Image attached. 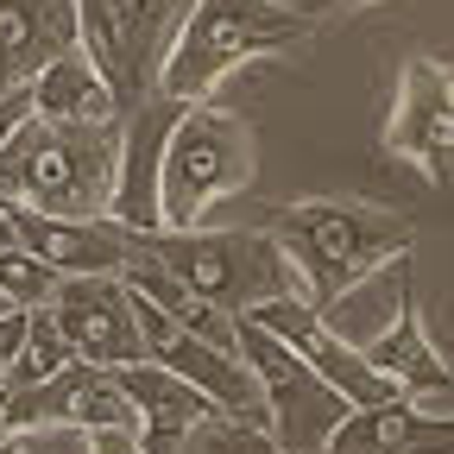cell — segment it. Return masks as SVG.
I'll return each instance as SVG.
<instances>
[{
    "instance_id": "cell-11",
    "label": "cell",
    "mask_w": 454,
    "mask_h": 454,
    "mask_svg": "<svg viewBox=\"0 0 454 454\" xmlns=\"http://www.w3.org/2000/svg\"><path fill=\"white\" fill-rule=\"evenodd\" d=\"M133 316H139V334H145V360L170 366L177 379H190L208 404L221 417H247V423H265V404H259V379L240 354H227V348H208L202 334L177 328L158 303L133 297Z\"/></svg>"
},
{
    "instance_id": "cell-18",
    "label": "cell",
    "mask_w": 454,
    "mask_h": 454,
    "mask_svg": "<svg viewBox=\"0 0 454 454\" xmlns=\"http://www.w3.org/2000/svg\"><path fill=\"white\" fill-rule=\"evenodd\" d=\"M76 51V0H0V95Z\"/></svg>"
},
{
    "instance_id": "cell-8",
    "label": "cell",
    "mask_w": 454,
    "mask_h": 454,
    "mask_svg": "<svg viewBox=\"0 0 454 454\" xmlns=\"http://www.w3.org/2000/svg\"><path fill=\"white\" fill-rule=\"evenodd\" d=\"M51 322L64 328L70 354L89 366H133L145 360V334L133 316V291L121 271H82V278H57L51 291Z\"/></svg>"
},
{
    "instance_id": "cell-5",
    "label": "cell",
    "mask_w": 454,
    "mask_h": 454,
    "mask_svg": "<svg viewBox=\"0 0 454 454\" xmlns=\"http://www.w3.org/2000/svg\"><path fill=\"white\" fill-rule=\"evenodd\" d=\"M259 170V145L240 114L215 101H184L164 139L158 170V227H202L215 202L240 196Z\"/></svg>"
},
{
    "instance_id": "cell-24",
    "label": "cell",
    "mask_w": 454,
    "mask_h": 454,
    "mask_svg": "<svg viewBox=\"0 0 454 454\" xmlns=\"http://www.w3.org/2000/svg\"><path fill=\"white\" fill-rule=\"evenodd\" d=\"M20 334H26V309H7V316H0V391H7V379H13Z\"/></svg>"
},
{
    "instance_id": "cell-27",
    "label": "cell",
    "mask_w": 454,
    "mask_h": 454,
    "mask_svg": "<svg viewBox=\"0 0 454 454\" xmlns=\"http://www.w3.org/2000/svg\"><path fill=\"white\" fill-rule=\"evenodd\" d=\"M271 7H284V13H297V20H309V26H316L322 13H334L328 0H271Z\"/></svg>"
},
{
    "instance_id": "cell-17",
    "label": "cell",
    "mask_w": 454,
    "mask_h": 454,
    "mask_svg": "<svg viewBox=\"0 0 454 454\" xmlns=\"http://www.w3.org/2000/svg\"><path fill=\"white\" fill-rule=\"evenodd\" d=\"M322 454H454V417H435L411 397L360 404L334 423Z\"/></svg>"
},
{
    "instance_id": "cell-7",
    "label": "cell",
    "mask_w": 454,
    "mask_h": 454,
    "mask_svg": "<svg viewBox=\"0 0 454 454\" xmlns=\"http://www.w3.org/2000/svg\"><path fill=\"white\" fill-rule=\"evenodd\" d=\"M234 354L253 366L259 379V404H265V435L284 448V454H322L334 423L348 417L354 404L340 397L322 372H309L284 340H271L259 322L234 316Z\"/></svg>"
},
{
    "instance_id": "cell-31",
    "label": "cell",
    "mask_w": 454,
    "mask_h": 454,
    "mask_svg": "<svg viewBox=\"0 0 454 454\" xmlns=\"http://www.w3.org/2000/svg\"><path fill=\"white\" fill-rule=\"evenodd\" d=\"M7 309H13V303H7V297H0V316H7Z\"/></svg>"
},
{
    "instance_id": "cell-30",
    "label": "cell",
    "mask_w": 454,
    "mask_h": 454,
    "mask_svg": "<svg viewBox=\"0 0 454 454\" xmlns=\"http://www.w3.org/2000/svg\"><path fill=\"white\" fill-rule=\"evenodd\" d=\"M0 454H20V448H13V442H7V435H0Z\"/></svg>"
},
{
    "instance_id": "cell-14",
    "label": "cell",
    "mask_w": 454,
    "mask_h": 454,
    "mask_svg": "<svg viewBox=\"0 0 454 454\" xmlns=\"http://www.w3.org/2000/svg\"><path fill=\"white\" fill-rule=\"evenodd\" d=\"M177 107L184 101H170V95H145L139 107L121 114V164H114L107 215L121 227H133V234H152L158 227V170H164V139H170Z\"/></svg>"
},
{
    "instance_id": "cell-19",
    "label": "cell",
    "mask_w": 454,
    "mask_h": 454,
    "mask_svg": "<svg viewBox=\"0 0 454 454\" xmlns=\"http://www.w3.org/2000/svg\"><path fill=\"white\" fill-rule=\"evenodd\" d=\"M32 89V114L38 121H76V127H95V121H121V107H114V89L101 82V70L76 51L51 57V64L26 82Z\"/></svg>"
},
{
    "instance_id": "cell-2",
    "label": "cell",
    "mask_w": 454,
    "mask_h": 454,
    "mask_svg": "<svg viewBox=\"0 0 454 454\" xmlns=\"http://www.w3.org/2000/svg\"><path fill=\"white\" fill-rule=\"evenodd\" d=\"M114 164H121V121H32L0 145V202H26L44 215H107Z\"/></svg>"
},
{
    "instance_id": "cell-22",
    "label": "cell",
    "mask_w": 454,
    "mask_h": 454,
    "mask_svg": "<svg viewBox=\"0 0 454 454\" xmlns=\"http://www.w3.org/2000/svg\"><path fill=\"white\" fill-rule=\"evenodd\" d=\"M196 435H202V454H284L265 435V423H247V417H208Z\"/></svg>"
},
{
    "instance_id": "cell-9",
    "label": "cell",
    "mask_w": 454,
    "mask_h": 454,
    "mask_svg": "<svg viewBox=\"0 0 454 454\" xmlns=\"http://www.w3.org/2000/svg\"><path fill=\"white\" fill-rule=\"evenodd\" d=\"M385 152L404 158L411 170H423L435 190H448V170H454V82H448L442 57H411V64L397 70Z\"/></svg>"
},
{
    "instance_id": "cell-28",
    "label": "cell",
    "mask_w": 454,
    "mask_h": 454,
    "mask_svg": "<svg viewBox=\"0 0 454 454\" xmlns=\"http://www.w3.org/2000/svg\"><path fill=\"white\" fill-rule=\"evenodd\" d=\"M7 247H20V240H13V215H7V202H0V253H7Z\"/></svg>"
},
{
    "instance_id": "cell-13",
    "label": "cell",
    "mask_w": 454,
    "mask_h": 454,
    "mask_svg": "<svg viewBox=\"0 0 454 454\" xmlns=\"http://www.w3.org/2000/svg\"><path fill=\"white\" fill-rule=\"evenodd\" d=\"M13 215V240L51 265L57 278H82V271H121L127 253H133V227H121L114 215H44V208H26V202H7Z\"/></svg>"
},
{
    "instance_id": "cell-15",
    "label": "cell",
    "mask_w": 454,
    "mask_h": 454,
    "mask_svg": "<svg viewBox=\"0 0 454 454\" xmlns=\"http://www.w3.org/2000/svg\"><path fill=\"white\" fill-rule=\"evenodd\" d=\"M114 379H121L127 404H133V442H139V454H177L208 417H221L190 379H177L158 360L114 366Z\"/></svg>"
},
{
    "instance_id": "cell-1",
    "label": "cell",
    "mask_w": 454,
    "mask_h": 454,
    "mask_svg": "<svg viewBox=\"0 0 454 454\" xmlns=\"http://www.w3.org/2000/svg\"><path fill=\"white\" fill-rule=\"evenodd\" d=\"M265 234L278 240V253L297 271V297L309 309H328L340 291H354L360 278H372L391 259H411L417 247V221L391 215L379 202H340V196H316V202H291L265 221Z\"/></svg>"
},
{
    "instance_id": "cell-10",
    "label": "cell",
    "mask_w": 454,
    "mask_h": 454,
    "mask_svg": "<svg viewBox=\"0 0 454 454\" xmlns=\"http://www.w3.org/2000/svg\"><path fill=\"white\" fill-rule=\"evenodd\" d=\"M38 423H70V429H133V404L114 366H89L70 360L64 372H51L38 385L0 391V435L13 429H38Z\"/></svg>"
},
{
    "instance_id": "cell-25",
    "label": "cell",
    "mask_w": 454,
    "mask_h": 454,
    "mask_svg": "<svg viewBox=\"0 0 454 454\" xmlns=\"http://www.w3.org/2000/svg\"><path fill=\"white\" fill-rule=\"evenodd\" d=\"M26 121H32V89H7L0 95V145H7Z\"/></svg>"
},
{
    "instance_id": "cell-16",
    "label": "cell",
    "mask_w": 454,
    "mask_h": 454,
    "mask_svg": "<svg viewBox=\"0 0 454 454\" xmlns=\"http://www.w3.org/2000/svg\"><path fill=\"white\" fill-rule=\"evenodd\" d=\"M366 366L397 391V397H411V404H423V411H435V417H454L448 404H454V391H448V360H442V348H435V334L423 328V309H417V297H404L397 303V316L366 340Z\"/></svg>"
},
{
    "instance_id": "cell-12",
    "label": "cell",
    "mask_w": 454,
    "mask_h": 454,
    "mask_svg": "<svg viewBox=\"0 0 454 454\" xmlns=\"http://www.w3.org/2000/svg\"><path fill=\"white\" fill-rule=\"evenodd\" d=\"M247 322H259L271 340H284V348H291L309 372H322L354 411H360V404H391V397H397V391L366 366V354L348 348V340H340V334H334L303 297H265V303L247 309Z\"/></svg>"
},
{
    "instance_id": "cell-29",
    "label": "cell",
    "mask_w": 454,
    "mask_h": 454,
    "mask_svg": "<svg viewBox=\"0 0 454 454\" xmlns=\"http://www.w3.org/2000/svg\"><path fill=\"white\" fill-rule=\"evenodd\" d=\"M328 7H379V0H328Z\"/></svg>"
},
{
    "instance_id": "cell-21",
    "label": "cell",
    "mask_w": 454,
    "mask_h": 454,
    "mask_svg": "<svg viewBox=\"0 0 454 454\" xmlns=\"http://www.w3.org/2000/svg\"><path fill=\"white\" fill-rule=\"evenodd\" d=\"M51 291H57V271L51 265H38L26 247L0 253V297H7L13 309H38V303H51Z\"/></svg>"
},
{
    "instance_id": "cell-6",
    "label": "cell",
    "mask_w": 454,
    "mask_h": 454,
    "mask_svg": "<svg viewBox=\"0 0 454 454\" xmlns=\"http://www.w3.org/2000/svg\"><path fill=\"white\" fill-rule=\"evenodd\" d=\"M184 13L190 0H76V44L114 89L121 114L158 95V70Z\"/></svg>"
},
{
    "instance_id": "cell-26",
    "label": "cell",
    "mask_w": 454,
    "mask_h": 454,
    "mask_svg": "<svg viewBox=\"0 0 454 454\" xmlns=\"http://www.w3.org/2000/svg\"><path fill=\"white\" fill-rule=\"evenodd\" d=\"M89 454H139L133 429H89Z\"/></svg>"
},
{
    "instance_id": "cell-20",
    "label": "cell",
    "mask_w": 454,
    "mask_h": 454,
    "mask_svg": "<svg viewBox=\"0 0 454 454\" xmlns=\"http://www.w3.org/2000/svg\"><path fill=\"white\" fill-rule=\"evenodd\" d=\"M70 360H76V354H70L64 328H57L51 309L38 303V309H26V334H20V354H13V379H7V391L38 385V379H51V372H64Z\"/></svg>"
},
{
    "instance_id": "cell-3",
    "label": "cell",
    "mask_w": 454,
    "mask_h": 454,
    "mask_svg": "<svg viewBox=\"0 0 454 454\" xmlns=\"http://www.w3.org/2000/svg\"><path fill=\"white\" fill-rule=\"evenodd\" d=\"M133 247L152 253L190 297L215 303L221 316H247L265 297H297V271L265 227H152V234H133Z\"/></svg>"
},
{
    "instance_id": "cell-23",
    "label": "cell",
    "mask_w": 454,
    "mask_h": 454,
    "mask_svg": "<svg viewBox=\"0 0 454 454\" xmlns=\"http://www.w3.org/2000/svg\"><path fill=\"white\" fill-rule=\"evenodd\" d=\"M20 454H89V429H70V423H38V429H13L7 435Z\"/></svg>"
},
{
    "instance_id": "cell-4",
    "label": "cell",
    "mask_w": 454,
    "mask_h": 454,
    "mask_svg": "<svg viewBox=\"0 0 454 454\" xmlns=\"http://www.w3.org/2000/svg\"><path fill=\"white\" fill-rule=\"evenodd\" d=\"M309 38V20L271 7V0H190L158 70V95L170 101H208L227 76L253 57L291 51Z\"/></svg>"
}]
</instances>
